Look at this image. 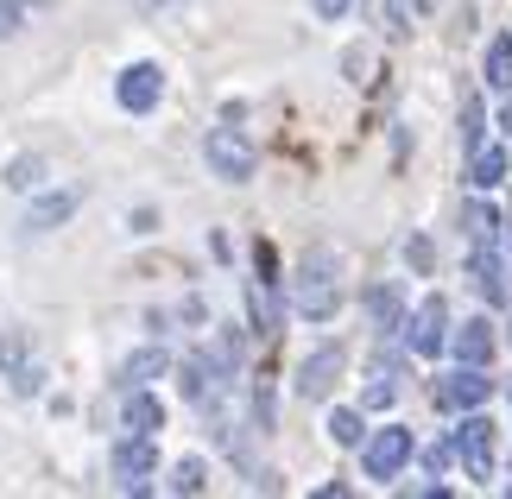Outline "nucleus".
<instances>
[{"instance_id": "f257e3e1", "label": "nucleus", "mask_w": 512, "mask_h": 499, "mask_svg": "<svg viewBox=\"0 0 512 499\" xmlns=\"http://www.w3.org/2000/svg\"><path fill=\"white\" fill-rule=\"evenodd\" d=\"M462 228H468V278L487 304H506V266H500V215L487 203H468L462 209Z\"/></svg>"}, {"instance_id": "f03ea898", "label": "nucleus", "mask_w": 512, "mask_h": 499, "mask_svg": "<svg viewBox=\"0 0 512 499\" xmlns=\"http://www.w3.org/2000/svg\"><path fill=\"white\" fill-rule=\"evenodd\" d=\"M342 304V285H336V259L329 253H304L298 278H291V310L304 316V323H329Z\"/></svg>"}, {"instance_id": "7ed1b4c3", "label": "nucleus", "mask_w": 512, "mask_h": 499, "mask_svg": "<svg viewBox=\"0 0 512 499\" xmlns=\"http://www.w3.org/2000/svg\"><path fill=\"white\" fill-rule=\"evenodd\" d=\"M449 449H456V462L475 474V481H494V455H500V424L494 417H475L462 411V430L449 436Z\"/></svg>"}, {"instance_id": "20e7f679", "label": "nucleus", "mask_w": 512, "mask_h": 499, "mask_svg": "<svg viewBox=\"0 0 512 499\" xmlns=\"http://www.w3.org/2000/svg\"><path fill=\"white\" fill-rule=\"evenodd\" d=\"M203 158H209V171L222 177V184H247L253 165H260V152H253V139H247L241 127H209Z\"/></svg>"}, {"instance_id": "39448f33", "label": "nucleus", "mask_w": 512, "mask_h": 499, "mask_svg": "<svg viewBox=\"0 0 512 499\" xmlns=\"http://www.w3.org/2000/svg\"><path fill=\"white\" fill-rule=\"evenodd\" d=\"M411 430L405 424H386V430H373L367 443H361V474L367 481H399V468L411 462Z\"/></svg>"}, {"instance_id": "423d86ee", "label": "nucleus", "mask_w": 512, "mask_h": 499, "mask_svg": "<svg viewBox=\"0 0 512 499\" xmlns=\"http://www.w3.org/2000/svg\"><path fill=\"white\" fill-rule=\"evenodd\" d=\"M405 348H411V354H424V361L449 348V304H443L437 291H430L424 304L405 316Z\"/></svg>"}, {"instance_id": "0eeeda50", "label": "nucleus", "mask_w": 512, "mask_h": 499, "mask_svg": "<svg viewBox=\"0 0 512 499\" xmlns=\"http://www.w3.org/2000/svg\"><path fill=\"white\" fill-rule=\"evenodd\" d=\"M342 367H348V348L342 342H323L317 354H304V361H298V398H310V405L329 398V392H336V379H342Z\"/></svg>"}, {"instance_id": "6e6552de", "label": "nucleus", "mask_w": 512, "mask_h": 499, "mask_svg": "<svg viewBox=\"0 0 512 499\" xmlns=\"http://www.w3.org/2000/svg\"><path fill=\"white\" fill-rule=\"evenodd\" d=\"M487 398H494V379H487L481 367H468V361L449 373V379H437V405L443 411H481Z\"/></svg>"}, {"instance_id": "1a4fd4ad", "label": "nucleus", "mask_w": 512, "mask_h": 499, "mask_svg": "<svg viewBox=\"0 0 512 499\" xmlns=\"http://www.w3.org/2000/svg\"><path fill=\"white\" fill-rule=\"evenodd\" d=\"M159 95H165V70H159V64H127L121 83H114V102H121L127 114L159 108Z\"/></svg>"}, {"instance_id": "9d476101", "label": "nucleus", "mask_w": 512, "mask_h": 499, "mask_svg": "<svg viewBox=\"0 0 512 499\" xmlns=\"http://www.w3.org/2000/svg\"><path fill=\"white\" fill-rule=\"evenodd\" d=\"M159 468V449H152V436H121V443H114V474H121V487L127 493H146V474Z\"/></svg>"}, {"instance_id": "9b49d317", "label": "nucleus", "mask_w": 512, "mask_h": 499, "mask_svg": "<svg viewBox=\"0 0 512 499\" xmlns=\"http://www.w3.org/2000/svg\"><path fill=\"white\" fill-rule=\"evenodd\" d=\"M449 348H456V361L487 367V361H494V323H487V316H468V323L449 335Z\"/></svg>"}, {"instance_id": "f8f14e48", "label": "nucleus", "mask_w": 512, "mask_h": 499, "mask_svg": "<svg viewBox=\"0 0 512 499\" xmlns=\"http://www.w3.org/2000/svg\"><path fill=\"white\" fill-rule=\"evenodd\" d=\"M121 424L133 430V436H152V430H165V405L152 398L146 386H133L127 392V405H121Z\"/></svg>"}, {"instance_id": "ddd939ff", "label": "nucleus", "mask_w": 512, "mask_h": 499, "mask_svg": "<svg viewBox=\"0 0 512 499\" xmlns=\"http://www.w3.org/2000/svg\"><path fill=\"white\" fill-rule=\"evenodd\" d=\"M165 367H171L165 348H140V354H127V361H121V386H127V392H133V386H152Z\"/></svg>"}, {"instance_id": "4468645a", "label": "nucleus", "mask_w": 512, "mask_h": 499, "mask_svg": "<svg viewBox=\"0 0 512 499\" xmlns=\"http://www.w3.org/2000/svg\"><path fill=\"white\" fill-rule=\"evenodd\" d=\"M367 316H373V329H405V297H399V285H373L367 291Z\"/></svg>"}, {"instance_id": "2eb2a0df", "label": "nucleus", "mask_w": 512, "mask_h": 499, "mask_svg": "<svg viewBox=\"0 0 512 499\" xmlns=\"http://www.w3.org/2000/svg\"><path fill=\"white\" fill-rule=\"evenodd\" d=\"M70 209H76V196H70V190L38 196V203L26 209V228H32V234H45V228H57V222H70Z\"/></svg>"}, {"instance_id": "dca6fc26", "label": "nucleus", "mask_w": 512, "mask_h": 499, "mask_svg": "<svg viewBox=\"0 0 512 499\" xmlns=\"http://www.w3.org/2000/svg\"><path fill=\"white\" fill-rule=\"evenodd\" d=\"M481 76H487V89L512 95V38H506V32L494 38V45H487V70H481Z\"/></svg>"}, {"instance_id": "f3484780", "label": "nucleus", "mask_w": 512, "mask_h": 499, "mask_svg": "<svg viewBox=\"0 0 512 499\" xmlns=\"http://www.w3.org/2000/svg\"><path fill=\"white\" fill-rule=\"evenodd\" d=\"M468 184L475 190H494V184H506V152H475V165H468Z\"/></svg>"}, {"instance_id": "a211bd4d", "label": "nucleus", "mask_w": 512, "mask_h": 499, "mask_svg": "<svg viewBox=\"0 0 512 499\" xmlns=\"http://www.w3.org/2000/svg\"><path fill=\"white\" fill-rule=\"evenodd\" d=\"M209 487V468H203V455H184V462L171 468V493H203Z\"/></svg>"}, {"instance_id": "6ab92c4d", "label": "nucleus", "mask_w": 512, "mask_h": 499, "mask_svg": "<svg viewBox=\"0 0 512 499\" xmlns=\"http://www.w3.org/2000/svg\"><path fill=\"white\" fill-rule=\"evenodd\" d=\"M361 411H329V443H342V449H361Z\"/></svg>"}, {"instance_id": "aec40b11", "label": "nucleus", "mask_w": 512, "mask_h": 499, "mask_svg": "<svg viewBox=\"0 0 512 499\" xmlns=\"http://www.w3.org/2000/svg\"><path fill=\"white\" fill-rule=\"evenodd\" d=\"M209 367H215V373H234V367H241V335H234V329H222V335H215V354H209Z\"/></svg>"}, {"instance_id": "412c9836", "label": "nucleus", "mask_w": 512, "mask_h": 499, "mask_svg": "<svg viewBox=\"0 0 512 499\" xmlns=\"http://www.w3.org/2000/svg\"><path fill=\"white\" fill-rule=\"evenodd\" d=\"M19 367H26V329H7V335H0V373H19Z\"/></svg>"}, {"instance_id": "4be33fe9", "label": "nucleus", "mask_w": 512, "mask_h": 499, "mask_svg": "<svg viewBox=\"0 0 512 499\" xmlns=\"http://www.w3.org/2000/svg\"><path fill=\"white\" fill-rule=\"evenodd\" d=\"M392 398H399V379H392V373L380 367V373H373V386L361 392V405H367V411H386V405H392Z\"/></svg>"}, {"instance_id": "5701e85b", "label": "nucleus", "mask_w": 512, "mask_h": 499, "mask_svg": "<svg viewBox=\"0 0 512 499\" xmlns=\"http://www.w3.org/2000/svg\"><path fill=\"white\" fill-rule=\"evenodd\" d=\"M462 146H468V152H481V102H475V95L462 102Z\"/></svg>"}, {"instance_id": "b1692460", "label": "nucleus", "mask_w": 512, "mask_h": 499, "mask_svg": "<svg viewBox=\"0 0 512 499\" xmlns=\"http://www.w3.org/2000/svg\"><path fill=\"white\" fill-rule=\"evenodd\" d=\"M38 171H45L38 158H13V165H7V184H13V190H32V184H38Z\"/></svg>"}, {"instance_id": "393cba45", "label": "nucleus", "mask_w": 512, "mask_h": 499, "mask_svg": "<svg viewBox=\"0 0 512 499\" xmlns=\"http://www.w3.org/2000/svg\"><path fill=\"white\" fill-rule=\"evenodd\" d=\"M19 19H26V0H0V38H13Z\"/></svg>"}, {"instance_id": "a878e982", "label": "nucleus", "mask_w": 512, "mask_h": 499, "mask_svg": "<svg viewBox=\"0 0 512 499\" xmlns=\"http://www.w3.org/2000/svg\"><path fill=\"white\" fill-rule=\"evenodd\" d=\"M449 455H456V449H449V443H437V449H424V468H430V474H443V468H449Z\"/></svg>"}, {"instance_id": "bb28decb", "label": "nucleus", "mask_w": 512, "mask_h": 499, "mask_svg": "<svg viewBox=\"0 0 512 499\" xmlns=\"http://www.w3.org/2000/svg\"><path fill=\"white\" fill-rule=\"evenodd\" d=\"M310 7H317V19H342L354 0H310Z\"/></svg>"}, {"instance_id": "cd10ccee", "label": "nucleus", "mask_w": 512, "mask_h": 499, "mask_svg": "<svg viewBox=\"0 0 512 499\" xmlns=\"http://www.w3.org/2000/svg\"><path fill=\"white\" fill-rule=\"evenodd\" d=\"M405 259H411V266L424 272V266H430V241H411V247H405Z\"/></svg>"}, {"instance_id": "c85d7f7f", "label": "nucleus", "mask_w": 512, "mask_h": 499, "mask_svg": "<svg viewBox=\"0 0 512 499\" xmlns=\"http://www.w3.org/2000/svg\"><path fill=\"white\" fill-rule=\"evenodd\" d=\"M500 127H506V139H512V102H506V108H500Z\"/></svg>"}]
</instances>
